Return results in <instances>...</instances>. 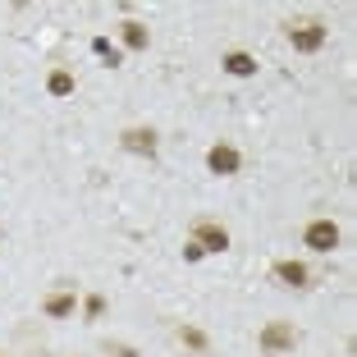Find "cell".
<instances>
[{
    "label": "cell",
    "mask_w": 357,
    "mask_h": 357,
    "mask_svg": "<svg viewBox=\"0 0 357 357\" xmlns=\"http://www.w3.org/2000/svg\"><path fill=\"white\" fill-rule=\"evenodd\" d=\"M42 312L51 316V321H69V316L78 312V294H74V289H55V294H46Z\"/></svg>",
    "instance_id": "52a82bcc"
},
{
    "label": "cell",
    "mask_w": 357,
    "mask_h": 357,
    "mask_svg": "<svg viewBox=\"0 0 357 357\" xmlns=\"http://www.w3.org/2000/svg\"><path fill=\"white\" fill-rule=\"evenodd\" d=\"M119 147L128 151V156H156L160 151V133L151 124H133V128H124V133H119Z\"/></svg>",
    "instance_id": "3957f363"
},
{
    "label": "cell",
    "mask_w": 357,
    "mask_h": 357,
    "mask_svg": "<svg viewBox=\"0 0 357 357\" xmlns=\"http://www.w3.org/2000/svg\"><path fill=\"white\" fill-rule=\"evenodd\" d=\"M206 169H211V174H220V178L238 174V169H243V156H238V147H229V142H215V147L206 151Z\"/></svg>",
    "instance_id": "8992f818"
},
{
    "label": "cell",
    "mask_w": 357,
    "mask_h": 357,
    "mask_svg": "<svg viewBox=\"0 0 357 357\" xmlns=\"http://www.w3.org/2000/svg\"><path fill=\"white\" fill-rule=\"evenodd\" d=\"M110 357H137V348H128V344H115V348H110Z\"/></svg>",
    "instance_id": "2e32d148"
},
{
    "label": "cell",
    "mask_w": 357,
    "mask_h": 357,
    "mask_svg": "<svg viewBox=\"0 0 357 357\" xmlns=\"http://www.w3.org/2000/svg\"><path fill=\"white\" fill-rule=\"evenodd\" d=\"M192 243L202 252H229V229L220 220H192Z\"/></svg>",
    "instance_id": "277c9868"
},
{
    "label": "cell",
    "mask_w": 357,
    "mask_h": 357,
    "mask_svg": "<svg viewBox=\"0 0 357 357\" xmlns=\"http://www.w3.org/2000/svg\"><path fill=\"white\" fill-rule=\"evenodd\" d=\"M298 339H303V335H298L294 321H271V326L261 330L257 344H261L266 357H284V353H294V348H298Z\"/></svg>",
    "instance_id": "7a4b0ae2"
},
{
    "label": "cell",
    "mask_w": 357,
    "mask_h": 357,
    "mask_svg": "<svg viewBox=\"0 0 357 357\" xmlns=\"http://www.w3.org/2000/svg\"><path fill=\"white\" fill-rule=\"evenodd\" d=\"M271 275L284 284V289H307V280H312L303 261H275V266H271Z\"/></svg>",
    "instance_id": "9c48e42d"
},
{
    "label": "cell",
    "mask_w": 357,
    "mask_h": 357,
    "mask_svg": "<svg viewBox=\"0 0 357 357\" xmlns=\"http://www.w3.org/2000/svg\"><path fill=\"white\" fill-rule=\"evenodd\" d=\"M303 243L312 248V252H335L339 248V225L330 220V215H321V220H312L303 229Z\"/></svg>",
    "instance_id": "5b68a950"
},
{
    "label": "cell",
    "mask_w": 357,
    "mask_h": 357,
    "mask_svg": "<svg viewBox=\"0 0 357 357\" xmlns=\"http://www.w3.org/2000/svg\"><path fill=\"white\" fill-rule=\"evenodd\" d=\"M119 37H124V46H128V51H147V42H151L147 23H137V19L119 23Z\"/></svg>",
    "instance_id": "30bf717a"
},
{
    "label": "cell",
    "mask_w": 357,
    "mask_h": 357,
    "mask_svg": "<svg viewBox=\"0 0 357 357\" xmlns=\"http://www.w3.org/2000/svg\"><path fill=\"white\" fill-rule=\"evenodd\" d=\"M220 64H225V74H234V78H257V69H261L252 51H225Z\"/></svg>",
    "instance_id": "ba28073f"
},
{
    "label": "cell",
    "mask_w": 357,
    "mask_h": 357,
    "mask_svg": "<svg viewBox=\"0 0 357 357\" xmlns=\"http://www.w3.org/2000/svg\"><path fill=\"white\" fill-rule=\"evenodd\" d=\"M284 32H289V46L303 51V55H316L321 46H326V37H330V28L321 19H294Z\"/></svg>",
    "instance_id": "6da1fadb"
},
{
    "label": "cell",
    "mask_w": 357,
    "mask_h": 357,
    "mask_svg": "<svg viewBox=\"0 0 357 357\" xmlns=\"http://www.w3.org/2000/svg\"><path fill=\"white\" fill-rule=\"evenodd\" d=\"M83 316H87V321H101V316H105V294H87L83 298Z\"/></svg>",
    "instance_id": "5bb4252c"
},
{
    "label": "cell",
    "mask_w": 357,
    "mask_h": 357,
    "mask_svg": "<svg viewBox=\"0 0 357 357\" xmlns=\"http://www.w3.org/2000/svg\"><path fill=\"white\" fill-rule=\"evenodd\" d=\"M46 92H51V96H74V74H69V69H51Z\"/></svg>",
    "instance_id": "7c38bea8"
},
{
    "label": "cell",
    "mask_w": 357,
    "mask_h": 357,
    "mask_svg": "<svg viewBox=\"0 0 357 357\" xmlns=\"http://www.w3.org/2000/svg\"><path fill=\"white\" fill-rule=\"evenodd\" d=\"M92 51H96V55H101V60H105V64H110V69H115V64H119V60H124V55H119V51H115V46H110V37H92Z\"/></svg>",
    "instance_id": "4fadbf2b"
},
{
    "label": "cell",
    "mask_w": 357,
    "mask_h": 357,
    "mask_svg": "<svg viewBox=\"0 0 357 357\" xmlns=\"http://www.w3.org/2000/svg\"><path fill=\"white\" fill-rule=\"evenodd\" d=\"M202 257H206V252H202V248H197V243H183V261H202Z\"/></svg>",
    "instance_id": "9a60e30c"
},
{
    "label": "cell",
    "mask_w": 357,
    "mask_h": 357,
    "mask_svg": "<svg viewBox=\"0 0 357 357\" xmlns=\"http://www.w3.org/2000/svg\"><path fill=\"white\" fill-rule=\"evenodd\" d=\"M178 344H183V348H192V353H211L206 330H197V326H178Z\"/></svg>",
    "instance_id": "8fae6325"
}]
</instances>
